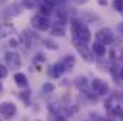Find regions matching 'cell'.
<instances>
[{"label":"cell","mask_w":123,"mask_h":121,"mask_svg":"<svg viewBox=\"0 0 123 121\" xmlns=\"http://www.w3.org/2000/svg\"><path fill=\"white\" fill-rule=\"evenodd\" d=\"M72 34H73V40L82 41L85 44H87L92 38V33L87 29V26H85L79 20H72Z\"/></svg>","instance_id":"6da1fadb"},{"label":"cell","mask_w":123,"mask_h":121,"mask_svg":"<svg viewBox=\"0 0 123 121\" xmlns=\"http://www.w3.org/2000/svg\"><path fill=\"white\" fill-rule=\"evenodd\" d=\"M31 26L39 31H46L50 29V20L47 19V16L36 14L31 17Z\"/></svg>","instance_id":"7a4b0ae2"},{"label":"cell","mask_w":123,"mask_h":121,"mask_svg":"<svg viewBox=\"0 0 123 121\" xmlns=\"http://www.w3.org/2000/svg\"><path fill=\"white\" fill-rule=\"evenodd\" d=\"M96 37H97V41L103 43L105 46H109V44H112V43L115 41V34H113V31L110 30V29H107V27L100 29V30L97 31Z\"/></svg>","instance_id":"3957f363"},{"label":"cell","mask_w":123,"mask_h":121,"mask_svg":"<svg viewBox=\"0 0 123 121\" xmlns=\"http://www.w3.org/2000/svg\"><path fill=\"white\" fill-rule=\"evenodd\" d=\"M4 60H6L7 66H9L12 70H17V68H20V66H22L20 54L16 53V51H7V53L4 54Z\"/></svg>","instance_id":"277c9868"},{"label":"cell","mask_w":123,"mask_h":121,"mask_svg":"<svg viewBox=\"0 0 123 121\" xmlns=\"http://www.w3.org/2000/svg\"><path fill=\"white\" fill-rule=\"evenodd\" d=\"M74 46H76V50L79 51V54L82 56V59L86 61V63H92L93 61V56H92V50L87 49V44L82 43V41H77V40H73Z\"/></svg>","instance_id":"5b68a950"},{"label":"cell","mask_w":123,"mask_h":121,"mask_svg":"<svg viewBox=\"0 0 123 121\" xmlns=\"http://www.w3.org/2000/svg\"><path fill=\"white\" fill-rule=\"evenodd\" d=\"M92 90L94 91L97 95H105V94H107V91H109V86H107L106 81H103V80H100V78H94L92 81Z\"/></svg>","instance_id":"8992f818"},{"label":"cell","mask_w":123,"mask_h":121,"mask_svg":"<svg viewBox=\"0 0 123 121\" xmlns=\"http://www.w3.org/2000/svg\"><path fill=\"white\" fill-rule=\"evenodd\" d=\"M16 113H17L16 104H13V103H1V104H0V114L4 116L6 118L14 117Z\"/></svg>","instance_id":"52a82bcc"},{"label":"cell","mask_w":123,"mask_h":121,"mask_svg":"<svg viewBox=\"0 0 123 121\" xmlns=\"http://www.w3.org/2000/svg\"><path fill=\"white\" fill-rule=\"evenodd\" d=\"M64 71H66V70H64V67H63L62 63H56V64H53V66L50 67V76L55 77V78H59Z\"/></svg>","instance_id":"ba28073f"},{"label":"cell","mask_w":123,"mask_h":121,"mask_svg":"<svg viewBox=\"0 0 123 121\" xmlns=\"http://www.w3.org/2000/svg\"><path fill=\"white\" fill-rule=\"evenodd\" d=\"M92 50H93V53H94L96 56H99V57H103V56L106 54L105 44H103V43H100V41H94V43H93Z\"/></svg>","instance_id":"9c48e42d"},{"label":"cell","mask_w":123,"mask_h":121,"mask_svg":"<svg viewBox=\"0 0 123 121\" xmlns=\"http://www.w3.org/2000/svg\"><path fill=\"white\" fill-rule=\"evenodd\" d=\"M14 83H16L19 87H27V84H29L27 77H26L23 73H16V74H14Z\"/></svg>","instance_id":"30bf717a"},{"label":"cell","mask_w":123,"mask_h":121,"mask_svg":"<svg viewBox=\"0 0 123 121\" xmlns=\"http://www.w3.org/2000/svg\"><path fill=\"white\" fill-rule=\"evenodd\" d=\"M62 64H63V67H64V70L67 71V70H70V68H73V66H74V57L73 56H66L63 61H60Z\"/></svg>","instance_id":"8fae6325"},{"label":"cell","mask_w":123,"mask_h":121,"mask_svg":"<svg viewBox=\"0 0 123 121\" xmlns=\"http://www.w3.org/2000/svg\"><path fill=\"white\" fill-rule=\"evenodd\" d=\"M52 10H53V3H44L40 7V14L49 16V14H52Z\"/></svg>","instance_id":"7c38bea8"},{"label":"cell","mask_w":123,"mask_h":121,"mask_svg":"<svg viewBox=\"0 0 123 121\" xmlns=\"http://www.w3.org/2000/svg\"><path fill=\"white\" fill-rule=\"evenodd\" d=\"M76 86H77L82 91H86V88L89 87V83H87V80H86L85 77H79V78L76 80Z\"/></svg>","instance_id":"4fadbf2b"},{"label":"cell","mask_w":123,"mask_h":121,"mask_svg":"<svg viewBox=\"0 0 123 121\" xmlns=\"http://www.w3.org/2000/svg\"><path fill=\"white\" fill-rule=\"evenodd\" d=\"M50 33H52V36H59V37H63L64 36V29H63V26H55L52 30H50Z\"/></svg>","instance_id":"5bb4252c"},{"label":"cell","mask_w":123,"mask_h":121,"mask_svg":"<svg viewBox=\"0 0 123 121\" xmlns=\"http://www.w3.org/2000/svg\"><path fill=\"white\" fill-rule=\"evenodd\" d=\"M42 43H43L47 49H50V50H57V49H59V46H57L53 40H50V38H46V40H43Z\"/></svg>","instance_id":"9a60e30c"},{"label":"cell","mask_w":123,"mask_h":121,"mask_svg":"<svg viewBox=\"0 0 123 121\" xmlns=\"http://www.w3.org/2000/svg\"><path fill=\"white\" fill-rule=\"evenodd\" d=\"M53 90H55V86H53L52 83H44V84L42 86V91H43V93H46V94L52 93Z\"/></svg>","instance_id":"2e32d148"},{"label":"cell","mask_w":123,"mask_h":121,"mask_svg":"<svg viewBox=\"0 0 123 121\" xmlns=\"http://www.w3.org/2000/svg\"><path fill=\"white\" fill-rule=\"evenodd\" d=\"M113 9L117 11H123V0H113Z\"/></svg>","instance_id":"e0dca14e"},{"label":"cell","mask_w":123,"mask_h":121,"mask_svg":"<svg viewBox=\"0 0 123 121\" xmlns=\"http://www.w3.org/2000/svg\"><path fill=\"white\" fill-rule=\"evenodd\" d=\"M7 74H9L7 68H6L3 64H0V78H6V77H7Z\"/></svg>","instance_id":"ac0fdd59"},{"label":"cell","mask_w":123,"mask_h":121,"mask_svg":"<svg viewBox=\"0 0 123 121\" xmlns=\"http://www.w3.org/2000/svg\"><path fill=\"white\" fill-rule=\"evenodd\" d=\"M34 60H36V61H39V63H42V61H44V60H46V57H44L43 54H37V56L34 57Z\"/></svg>","instance_id":"d6986e66"},{"label":"cell","mask_w":123,"mask_h":121,"mask_svg":"<svg viewBox=\"0 0 123 121\" xmlns=\"http://www.w3.org/2000/svg\"><path fill=\"white\" fill-rule=\"evenodd\" d=\"M67 3V0H55V4L56 6H64Z\"/></svg>","instance_id":"ffe728a7"},{"label":"cell","mask_w":123,"mask_h":121,"mask_svg":"<svg viewBox=\"0 0 123 121\" xmlns=\"http://www.w3.org/2000/svg\"><path fill=\"white\" fill-rule=\"evenodd\" d=\"M99 4H100V6H106L107 1H106V0H99Z\"/></svg>","instance_id":"44dd1931"},{"label":"cell","mask_w":123,"mask_h":121,"mask_svg":"<svg viewBox=\"0 0 123 121\" xmlns=\"http://www.w3.org/2000/svg\"><path fill=\"white\" fill-rule=\"evenodd\" d=\"M119 31L123 34V23H120V24H119Z\"/></svg>","instance_id":"7402d4cb"},{"label":"cell","mask_w":123,"mask_h":121,"mask_svg":"<svg viewBox=\"0 0 123 121\" xmlns=\"http://www.w3.org/2000/svg\"><path fill=\"white\" fill-rule=\"evenodd\" d=\"M76 1H77V3H79V4H85V3H86V1H87V0H76Z\"/></svg>","instance_id":"603a6c76"},{"label":"cell","mask_w":123,"mask_h":121,"mask_svg":"<svg viewBox=\"0 0 123 121\" xmlns=\"http://www.w3.org/2000/svg\"><path fill=\"white\" fill-rule=\"evenodd\" d=\"M120 77L123 78V67H122V70H120Z\"/></svg>","instance_id":"cb8c5ba5"},{"label":"cell","mask_w":123,"mask_h":121,"mask_svg":"<svg viewBox=\"0 0 123 121\" xmlns=\"http://www.w3.org/2000/svg\"><path fill=\"white\" fill-rule=\"evenodd\" d=\"M37 121H40V120H37Z\"/></svg>","instance_id":"d4e9b609"},{"label":"cell","mask_w":123,"mask_h":121,"mask_svg":"<svg viewBox=\"0 0 123 121\" xmlns=\"http://www.w3.org/2000/svg\"><path fill=\"white\" fill-rule=\"evenodd\" d=\"M0 121H1V120H0Z\"/></svg>","instance_id":"484cf974"}]
</instances>
